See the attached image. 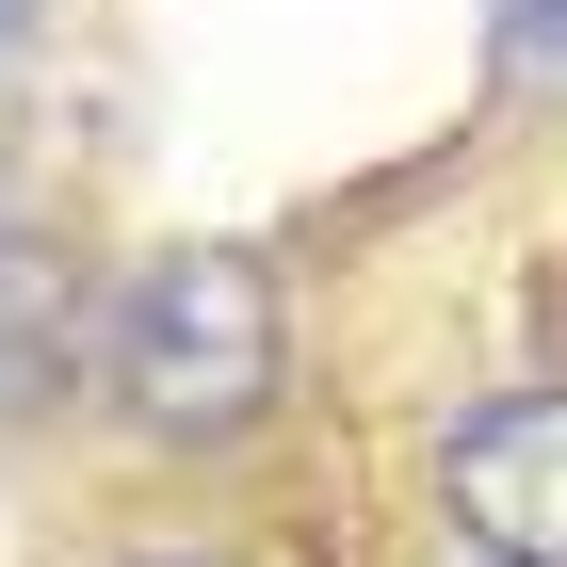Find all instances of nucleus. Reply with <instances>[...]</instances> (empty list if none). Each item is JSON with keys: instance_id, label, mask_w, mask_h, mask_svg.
Listing matches in <instances>:
<instances>
[{"instance_id": "f257e3e1", "label": "nucleus", "mask_w": 567, "mask_h": 567, "mask_svg": "<svg viewBox=\"0 0 567 567\" xmlns=\"http://www.w3.org/2000/svg\"><path fill=\"white\" fill-rule=\"evenodd\" d=\"M276 373H292V324L244 244H163L114 292V405L146 437H244L276 405Z\"/></svg>"}, {"instance_id": "f03ea898", "label": "nucleus", "mask_w": 567, "mask_h": 567, "mask_svg": "<svg viewBox=\"0 0 567 567\" xmlns=\"http://www.w3.org/2000/svg\"><path fill=\"white\" fill-rule=\"evenodd\" d=\"M437 486H454L471 551H503V567H567V390H503V405H471V422L437 437Z\"/></svg>"}, {"instance_id": "7ed1b4c3", "label": "nucleus", "mask_w": 567, "mask_h": 567, "mask_svg": "<svg viewBox=\"0 0 567 567\" xmlns=\"http://www.w3.org/2000/svg\"><path fill=\"white\" fill-rule=\"evenodd\" d=\"M503 65L535 97H567V0H503Z\"/></svg>"}, {"instance_id": "20e7f679", "label": "nucleus", "mask_w": 567, "mask_h": 567, "mask_svg": "<svg viewBox=\"0 0 567 567\" xmlns=\"http://www.w3.org/2000/svg\"><path fill=\"white\" fill-rule=\"evenodd\" d=\"M131 567H212V551H131Z\"/></svg>"}, {"instance_id": "39448f33", "label": "nucleus", "mask_w": 567, "mask_h": 567, "mask_svg": "<svg viewBox=\"0 0 567 567\" xmlns=\"http://www.w3.org/2000/svg\"><path fill=\"white\" fill-rule=\"evenodd\" d=\"M0 65H17V0H0Z\"/></svg>"}]
</instances>
